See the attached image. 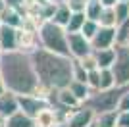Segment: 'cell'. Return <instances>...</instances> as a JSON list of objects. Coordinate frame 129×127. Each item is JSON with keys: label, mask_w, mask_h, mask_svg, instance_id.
Returning a JSON list of instances; mask_svg holds the SVG:
<instances>
[{"label": "cell", "mask_w": 129, "mask_h": 127, "mask_svg": "<svg viewBox=\"0 0 129 127\" xmlns=\"http://www.w3.org/2000/svg\"><path fill=\"white\" fill-rule=\"evenodd\" d=\"M116 29V41L114 44H127V33H129V19L121 21L114 27Z\"/></svg>", "instance_id": "d4e9b609"}, {"label": "cell", "mask_w": 129, "mask_h": 127, "mask_svg": "<svg viewBox=\"0 0 129 127\" xmlns=\"http://www.w3.org/2000/svg\"><path fill=\"white\" fill-rule=\"evenodd\" d=\"M118 2H129V0H118Z\"/></svg>", "instance_id": "8d00e7d4"}, {"label": "cell", "mask_w": 129, "mask_h": 127, "mask_svg": "<svg viewBox=\"0 0 129 127\" xmlns=\"http://www.w3.org/2000/svg\"><path fill=\"white\" fill-rule=\"evenodd\" d=\"M116 127H129V110H125V112H118Z\"/></svg>", "instance_id": "4dcf8cb0"}, {"label": "cell", "mask_w": 129, "mask_h": 127, "mask_svg": "<svg viewBox=\"0 0 129 127\" xmlns=\"http://www.w3.org/2000/svg\"><path fill=\"white\" fill-rule=\"evenodd\" d=\"M66 87H68V90H70V92L75 96L79 102H85V98L91 94L89 85H87V83H81V81H75V79H71L70 83L66 85Z\"/></svg>", "instance_id": "ac0fdd59"}, {"label": "cell", "mask_w": 129, "mask_h": 127, "mask_svg": "<svg viewBox=\"0 0 129 127\" xmlns=\"http://www.w3.org/2000/svg\"><path fill=\"white\" fill-rule=\"evenodd\" d=\"M94 119V112L85 104H79L77 108H71L64 119L66 127H91Z\"/></svg>", "instance_id": "8992f818"}, {"label": "cell", "mask_w": 129, "mask_h": 127, "mask_svg": "<svg viewBox=\"0 0 129 127\" xmlns=\"http://www.w3.org/2000/svg\"><path fill=\"white\" fill-rule=\"evenodd\" d=\"M17 104H19V110L23 114H27L29 117H35L43 108L50 106L48 100H44V98L33 94V92L31 94H17Z\"/></svg>", "instance_id": "52a82bcc"}, {"label": "cell", "mask_w": 129, "mask_h": 127, "mask_svg": "<svg viewBox=\"0 0 129 127\" xmlns=\"http://www.w3.org/2000/svg\"><path fill=\"white\" fill-rule=\"evenodd\" d=\"M0 127H6V117L0 114Z\"/></svg>", "instance_id": "d6a6232c"}, {"label": "cell", "mask_w": 129, "mask_h": 127, "mask_svg": "<svg viewBox=\"0 0 129 127\" xmlns=\"http://www.w3.org/2000/svg\"><path fill=\"white\" fill-rule=\"evenodd\" d=\"M91 127H92V125H91Z\"/></svg>", "instance_id": "60d3db41"}, {"label": "cell", "mask_w": 129, "mask_h": 127, "mask_svg": "<svg viewBox=\"0 0 129 127\" xmlns=\"http://www.w3.org/2000/svg\"><path fill=\"white\" fill-rule=\"evenodd\" d=\"M2 8H4V0H0V12H2Z\"/></svg>", "instance_id": "e575fe53"}, {"label": "cell", "mask_w": 129, "mask_h": 127, "mask_svg": "<svg viewBox=\"0 0 129 127\" xmlns=\"http://www.w3.org/2000/svg\"><path fill=\"white\" fill-rule=\"evenodd\" d=\"M96 29H98V23H96V21H94V19H87V17H85V21H83V25H81L79 33H81L85 39H89V41H91L92 35L96 33Z\"/></svg>", "instance_id": "4316f807"}, {"label": "cell", "mask_w": 129, "mask_h": 127, "mask_svg": "<svg viewBox=\"0 0 129 127\" xmlns=\"http://www.w3.org/2000/svg\"><path fill=\"white\" fill-rule=\"evenodd\" d=\"M116 87V79L110 68H100L98 69V89H110Z\"/></svg>", "instance_id": "44dd1931"}, {"label": "cell", "mask_w": 129, "mask_h": 127, "mask_svg": "<svg viewBox=\"0 0 129 127\" xmlns=\"http://www.w3.org/2000/svg\"><path fill=\"white\" fill-rule=\"evenodd\" d=\"M0 75L6 90L16 94H31L39 85L31 54L21 50L0 52Z\"/></svg>", "instance_id": "6da1fadb"}, {"label": "cell", "mask_w": 129, "mask_h": 127, "mask_svg": "<svg viewBox=\"0 0 129 127\" xmlns=\"http://www.w3.org/2000/svg\"><path fill=\"white\" fill-rule=\"evenodd\" d=\"M98 25L102 27H116V16H114V8H102L100 16L96 19Z\"/></svg>", "instance_id": "603a6c76"}, {"label": "cell", "mask_w": 129, "mask_h": 127, "mask_svg": "<svg viewBox=\"0 0 129 127\" xmlns=\"http://www.w3.org/2000/svg\"><path fill=\"white\" fill-rule=\"evenodd\" d=\"M87 85L91 90L98 89V69H92V71H87Z\"/></svg>", "instance_id": "83f0119b"}, {"label": "cell", "mask_w": 129, "mask_h": 127, "mask_svg": "<svg viewBox=\"0 0 129 127\" xmlns=\"http://www.w3.org/2000/svg\"><path fill=\"white\" fill-rule=\"evenodd\" d=\"M104 6L98 2V0H87L85 4V10H83V14H85L87 19H98V16H100V12H102Z\"/></svg>", "instance_id": "7402d4cb"}, {"label": "cell", "mask_w": 129, "mask_h": 127, "mask_svg": "<svg viewBox=\"0 0 129 127\" xmlns=\"http://www.w3.org/2000/svg\"><path fill=\"white\" fill-rule=\"evenodd\" d=\"M31 62L41 85L50 89H62L71 81V58L54 54L44 48H35L31 52Z\"/></svg>", "instance_id": "7a4b0ae2"}, {"label": "cell", "mask_w": 129, "mask_h": 127, "mask_svg": "<svg viewBox=\"0 0 129 127\" xmlns=\"http://www.w3.org/2000/svg\"><path fill=\"white\" fill-rule=\"evenodd\" d=\"M114 62L110 66L118 87L129 85V44H114Z\"/></svg>", "instance_id": "5b68a950"}, {"label": "cell", "mask_w": 129, "mask_h": 127, "mask_svg": "<svg viewBox=\"0 0 129 127\" xmlns=\"http://www.w3.org/2000/svg\"><path fill=\"white\" fill-rule=\"evenodd\" d=\"M98 2H100V4H102L104 8H112V6L116 4V2H118V0H98Z\"/></svg>", "instance_id": "1f68e13d"}, {"label": "cell", "mask_w": 129, "mask_h": 127, "mask_svg": "<svg viewBox=\"0 0 129 127\" xmlns=\"http://www.w3.org/2000/svg\"><path fill=\"white\" fill-rule=\"evenodd\" d=\"M114 41H116V29L114 27H102L98 25L96 33L92 35L91 42V48L92 50H98V48H110L114 46Z\"/></svg>", "instance_id": "9c48e42d"}, {"label": "cell", "mask_w": 129, "mask_h": 127, "mask_svg": "<svg viewBox=\"0 0 129 127\" xmlns=\"http://www.w3.org/2000/svg\"><path fill=\"white\" fill-rule=\"evenodd\" d=\"M6 87H4V81H2V75H0V92H4Z\"/></svg>", "instance_id": "836d02e7"}, {"label": "cell", "mask_w": 129, "mask_h": 127, "mask_svg": "<svg viewBox=\"0 0 129 127\" xmlns=\"http://www.w3.org/2000/svg\"><path fill=\"white\" fill-rule=\"evenodd\" d=\"M17 110H19V104H17V94L16 92H12V90L0 92V114L4 117H8Z\"/></svg>", "instance_id": "7c38bea8"}, {"label": "cell", "mask_w": 129, "mask_h": 127, "mask_svg": "<svg viewBox=\"0 0 129 127\" xmlns=\"http://www.w3.org/2000/svg\"><path fill=\"white\" fill-rule=\"evenodd\" d=\"M6 127H35V123H33V117L23 114L21 110H17L6 117Z\"/></svg>", "instance_id": "e0dca14e"}, {"label": "cell", "mask_w": 129, "mask_h": 127, "mask_svg": "<svg viewBox=\"0 0 129 127\" xmlns=\"http://www.w3.org/2000/svg\"><path fill=\"white\" fill-rule=\"evenodd\" d=\"M127 44H129V33H127Z\"/></svg>", "instance_id": "74e56055"}, {"label": "cell", "mask_w": 129, "mask_h": 127, "mask_svg": "<svg viewBox=\"0 0 129 127\" xmlns=\"http://www.w3.org/2000/svg\"><path fill=\"white\" fill-rule=\"evenodd\" d=\"M125 90V87H110V89H96L91 90V94L85 98V102L81 104L89 106L94 114L98 112H108V110H118V102L121 92Z\"/></svg>", "instance_id": "277c9868"}, {"label": "cell", "mask_w": 129, "mask_h": 127, "mask_svg": "<svg viewBox=\"0 0 129 127\" xmlns=\"http://www.w3.org/2000/svg\"><path fill=\"white\" fill-rule=\"evenodd\" d=\"M83 21H85V14L83 12H71L68 23L64 25L66 33H77L81 29V25H83Z\"/></svg>", "instance_id": "ffe728a7"}, {"label": "cell", "mask_w": 129, "mask_h": 127, "mask_svg": "<svg viewBox=\"0 0 129 127\" xmlns=\"http://www.w3.org/2000/svg\"><path fill=\"white\" fill-rule=\"evenodd\" d=\"M56 127H66V125H64V123H58V125H56Z\"/></svg>", "instance_id": "d590c367"}, {"label": "cell", "mask_w": 129, "mask_h": 127, "mask_svg": "<svg viewBox=\"0 0 129 127\" xmlns=\"http://www.w3.org/2000/svg\"><path fill=\"white\" fill-rule=\"evenodd\" d=\"M48 2H56V0H48Z\"/></svg>", "instance_id": "f35d334b"}, {"label": "cell", "mask_w": 129, "mask_h": 127, "mask_svg": "<svg viewBox=\"0 0 129 127\" xmlns=\"http://www.w3.org/2000/svg\"><path fill=\"white\" fill-rule=\"evenodd\" d=\"M116 119H118V110L98 112V114H94L92 127H116Z\"/></svg>", "instance_id": "9a60e30c"}, {"label": "cell", "mask_w": 129, "mask_h": 127, "mask_svg": "<svg viewBox=\"0 0 129 127\" xmlns=\"http://www.w3.org/2000/svg\"><path fill=\"white\" fill-rule=\"evenodd\" d=\"M92 52H94V58H96L98 69H100V68H110V66H112L114 56H116L114 46H110V48H98V50H92Z\"/></svg>", "instance_id": "d6986e66"}, {"label": "cell", "mask_w": 129, "mask_h": 127, "mask_svg": "<svg viewBox=\"0 0 129 127\" xmlns=\"http://www.w3.org/2000/svg\"><path fill=\"white\" fill-rule=\"evenodd\" d=\"M70 16H71V10L68 8V4L56 0V2H54L52 16H50V21H54V23H58V25L64 27L66 23H68V19H70Z\"/></svg>", "instance_id": "5bb4252c"}, {"label": "cell", "mask_w": 129, "mask_h": 127, "mask_svg": "<svg viewBox=\"0 0 129 127\" xmlns=\"http://www.w3.org/2000/svg\"><path fill=\"white\" fill-rule=\"evenodd\" d=\"M54 104H60V106H64V108H77L81 102L68 90V87H62V89L56 90V100H54Z\"/></svg>", "instance_id": "2e32d148"}, {"label": "cell", "mask_w": 129, "mask_h": 127, "mask_svg": "<svg viewBox=\"0 0 129 127\" xmlns=\"http://www.w3.org/2000/svg\"><path fill=\"white\" fill-rule=\"evenodd\" d=\"M37 35H39L41 48L50 50L54 54L70 56V52H68V41H66V29L62 25H58V23H54L50 19H44L37 27Z\"/></svg>", "instance_id": "3957f363"}, {"label": "cell", "mask_w": 129, "mask_h": 127, "mask_svg": "<svg viewBox=\"0 0 129 127\" xmlns=\"http://www.w3.org/2000/svg\"><path fill=\"white\" fill-rule=\"evenodd\" d=\"M64 2L68 4V8L71 12H83L85 10V4H87V0H64Z\"/></svg>", "instance_id": "f546056e"}, {"label": "cell", "mask_w": 129, "mask_h": 127, "mask_svg": "<svg viewBox=\"0 0 129 127\" xmlns=\"http://www.w3.org/2000/svg\"><path fill=\"white\" fill-rule=\"evenodd\" d=\"M112 8H114V16H116V25L129 19V2H116Z\"/></svg>", "instance_id": "cb8c5ba5"}, {"label": "cell", "mask_w": 129, "mask_h": 127, "mask_svg": "<svg viewBox=\"0 0 129 127\" xmlns=\"http://www.w3.org/2000/svg\"><path fill=\"white\" fill-rule=\"evenodd\" d=\"M33 123H35V127H56L58 123H62V119L54 106H46L33 117Z\"/></svg>", "instance_id": "30bf717a"}, {"label": "cell", "mask_w": 129, "mask_h": 127, "mask_svg": "<svg viewBox=\"0 0 129 127\" xmlns=\"http://www.w3.org/2000/svg\"><path fill=\"white\" fill-rule=\"evenodd\" d=\"M17 50V27L0 23V52Z\"/></svg>", "instance_id": "8fae6325"}, {"label": "cell", "mask_w": 129, "mask_h": 127, "mask_svg": "<svg viewBox=\"0 0 129 127\" xmlns=\"http://www.w3.org/2000/svg\"><path fill=\"white\" fill-rule=\"evenodd\" d=\"M60 2H64V0H60Z\"/></svg>", "instance_id": "ab89813d"}, {"label": "cell", "mask_w": 129, "mask_h": 127, "mask_svg": "<svg viewBox=\"0 0 129 127\" xmlns=\"http://www.w3.org/2000/svg\"><path fill=\"white\" fill-rule=\"evenodd\" d=\"M125 110H129V85L125 87V90L121 92L119 102H118V112H125Z\"/></svg>", "instance_id": "f1b7e54d"}, {"label": "cell", "mask_w": 129, "mask_h": 127, "mask_svg": "<svg viewBox=\"0 0 129 127\" xmlns=\"http://www.w3.org/2000/svg\"><path fill=\"white\" fill-rule=\"evenodd\" d=\"M23 14L21 12L14 10V8H8L4 6L2 12H0V23H4V25H10V27H19L23 23Z\"/></svg>", "instance_id": "4fadbf2b"}, {"label": "cell", "mask_w": 129, "mask_h": 127, "mask_svg": "<svg viewBox=\"0 0 129 127\" xmlns=\"http://www.w3.org/2000/svg\"><path fill=\"white\" fill-rule=\"evenodd\" d=\"M66 41H68V52L70 58H81L83 54L91 52V42L89 39H85L79 31L77 33H66Z\"/></svg>", "instance_id": "ba28073f"}, {"label": "cell", "mask_w": 129, "mask_h": 127, "mask_svg": "<svg viewBox=\"0 0 129 127\" xmlns=\"http://www.w3.org/2000/svg\"><path fill=\"white\" fill-rule=\"evenodd\" d=\"M77 62L81 64V68L85 69V71H92V69H98V64H96V58H94V52H87L83 54L81 58H75Z\"/></svg>", "instance_id": "484cf974"}]
</instances>
